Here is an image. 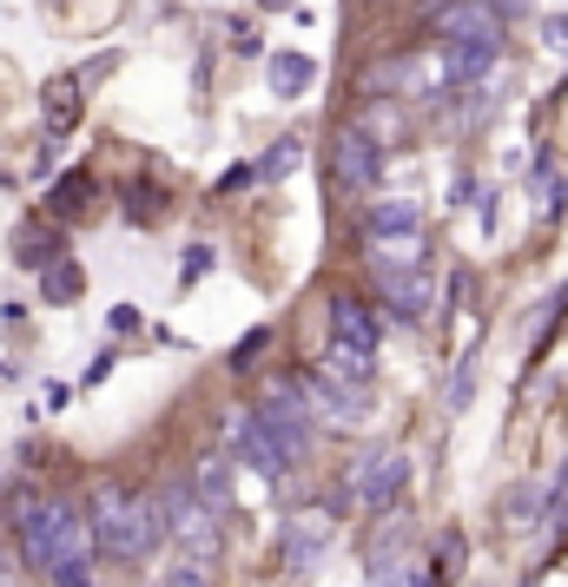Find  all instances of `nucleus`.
Here are the masks:
<instances>
[{
    "mask_svg": "<svg viewBox=\"0 0 568 587\" xmlns=\"http://www.w3.org/2000/svg\"><path fill=\"white\" fill-rule=\"evenodd\" d=\"M87 528L106 561H152V548L166 541V501H152L126 482H100L87 501Z\"/></svg>",
    "mask_w": 568,
    "mask_h": 587,
    "instance_id": "nucleus-1",
    "label": "nucleus"
},
{
    "mask_svg": "<svg viewBox=\"0 0 568 587\" xmlns=\"http://www.w3.org/2000/svg\"><path fill=\"white\" fill-rule=\"evenodd\" d=\"M73 515H79V509H73L66 495H34L27 509L14 515V541H21V561H27L34 574L53 561V548H60V535H66Z\"/></svg>",
    "mask_w": 568,
    "mask_h": 587,
    "instance_id": "nucleus-2",
    "label": "nucleus"
},
{
    "mask_svg": "<svg viewBox=\"0 0 568 587\" xmlns=\"http://www.w3.org/2000/svg\"><path fill=\"white\" fill-rule=\"evenodd\" d=\"M166 535L186 548V561H218V509L199 495V488H173L166 495Z\"/></svg>",
    "mask_w": 568,
    "mask_h": 587,
    "instance_id": "nucleus-3",
    "label": "nucleus"
},
{
    "mask_svg": "<svg viewBox=\"0 0 568 587\" xmlns=\"http://www.w3.org/2000/svg\"><path fill=\"white\" fill-rule=\"evenodd\" d=\"M403 482H411V456L383 449V456H364V462L344 475V495L357 501L364 515H390V501L403 495Z\"/></svg>",
    "mask_w": 568,
    "mask_h": 587,
    "instance_id": "nucleus-4",
    "label": "nucleus"
},
{
    "mask_svg": "<svg viewBox=\"0 0 568 587\" xmlns=\"http://www.w3.org/2000/svg\"><path fill=\"white\" fill-rule=\"evenodd\" d=\"M252 416L265 423V436L285 449V462H298V456L311 449V409H304L298 383H272V390H265V403H258Z\"/></svg>",
    "mask_w": 568,
    "mask_h": 587,
    "instance_id": "nucleus-5",
    "label": "nucleus"
},
{
    "mask_svg": "<svg viewBox=\"0 0 568 587\" xmlns=\"http://www.w3.org/2000/svg\"><path fill=\"white\" fill-rule=\"evenodd\" d=\"M298 396H304V409H324L338 430H357L364 409H370V403H364V383H351V377H338V370H324V363L298 377Z\"/></svg>",
    "mask_w": 568,
    "mask_h": 587,
    "instance_id": "nucleus-6",
    "label": "nucleus"
},
{
    "mask_svg": "<svg viewBox=\"0 0 568 587\" xmlns=\"http://www.w3.org/2000/svg\"><path fill=\"white\" fill-rule=\"evenodd\" d=\"M331 173H338L344 192H370V186H377L383 145H377L370 126H338V132H331Z\"/></svg>",
    "mask_w": 568,
    "mask_h": 587,
    "instance_id": "nucleus-7",
    "label": "nucleus"
},
{
    "mask_svg": "<svg viewBox=\"0 0 568 587\" xmlns=\"http://www.w3.org/2000/svg\"><path fill=\"white\" fill-rule=\"evenodd\" d=\"M60 251H66V225H53L47 212H34V218L14 225V265L21 271H47Z\"/></svg>",
    "mask_w": 568,
    "mask_h": 587,
    "instance_id": "nucleus-8",
    "label": "nucleus"
},
{
    "mask_svg": "<svg viewBox=\"0 0 568 587\" xmlns=\"http://www.w3.org/2000/svg\"><path fill=\"white\" fill-rule=\"evenodd\" d=\"M231 443H238V462H245V469H258L265 482H278V475L291 469V462H285V449L265 436V423H258L252 409H238V416H231Z\"/></svg>",
    "mask_w": 568,
    "mask_h": 587,
    "instance_id": "nucleus-9",
    "label": "nucleus"
},
{
    "mask_svg": "<svg viewBox=\"0 0 568 587\" xmlns=\"http://www.w3.org/2000/svg\"><path fill=\"white\" fill-rule=\"evenodd\" d=\"M40 119H47V132H53V139H66L79 119H87V87H79L73 73L47 79V93H40Z\"/></svg>",
    "mask_w": 568,
    "mask_h": 587,
    "instance_id": "nucleus-10",
    "label": "nucleus"
},
{
    "mask_svg": "<svg viewBox=\"0 0 568 587\" xmlns=\"http://www.w3.org/2000/svg\"><path fill=\"white\" fill-rule=\"evenodd\" d=\"M265 87H272L278 100H304V93L317 87V60H311V53H298V47L265 53Z\"/></svg>",
    "mask_w": 568,
    "mask_h": 587,
    "instance_id": "nucleus-11",
    "label": "nucleus"
},
{
    "mask_svg": "<svg viewBox=\"0 0 568 587\" xmlns=\"http://www.w3.org/2000/svg\"><path fill=\"white\" fill-rule=\"evenodd\" d=\"M331 344H344L357 357H377V317L357 297H331Z\"/></svg>",
    "mask_w": 568,
    "mask_h": 587,
    "instance_id": "nucleus-12",
    "label": "nucleus"
},
{
    "mask_svg": "<svg viewBox=\"0 0 568 587\" xmlns=\"http://www.w3.org/2000/svg\"><path fill=\"white\" fill-rule=\"evenodd\" d=\"M377 291H383V304L396 310V317H424L430 310V284L417 278V271H396V265H377Z\"/></svg>",
    "mask_w": 568,
    "mask_h": 587,
    "instance_id": "nucleus-13",
    "label": "nucleus"
},
{
    "mask_svg": "<svg viewBox=\"0 0 568 587\" xmlns=\"http://www.w3.org/2000/svg\"><path fill=\"white\" fill-rule=\"evenodd\" d=\"M417 231H424L417 199H377V205L364 212V238H377V244H390V238H417Z\"/></svg>",
    "mask_w": 568,
    "mask_h": 587,
    "instance_id": "nucleus-14",
    "label": "nucleus"
},
{
    "mask_svg": "<svg viewBox=\"0 0 568 587\" xmlns=\"http://www.w3.org/2000/svg\"><path fill=\"white\" fill-rule=\"evenodd\" d=\"M34 278H40V304H53V310H73L79 297H87V271H79L73 251H60V258L47 271H34Z\"/></svg>",
    "mask_w": 568,
    "mask_h": 587,
    "instance_id": "nucleus-15",
    "label": "nucleus"
},
{
    "mask_svg": "<svg viewBox=\"0 0 568 587\" xmlns=\"http://www.w3.org/2000/svg\"><path fill=\"white\" fill-rule=\"evenodd\" d=\"M324 541H331V522H324V515H291V528H285V567L317 561Z\"/></svg>",
    "mask_w": 568,
    "mask_h": 587,
    "instance_id": "nucleus-16",
    "label": "nucleus"
},
{
    "mask_svg": "<svg viewBox=\"0 0 568 587\" xmlns=\"http://www.w3.org/2000/svg\"><path fill=\"white\" fill-rule=\"evenodd\" d=\"M87 199H93V173H60V179L47 186V218L66 225V218L87 212Z\"/></svg>",
    "mask_w": 568,
    "mask_h": 587,
    "instance_id": "nucleus-17",
    "label": "nucleus"
},
{
    "mask_svg": "<svg viewBox=\"0 0 568 587\" xmlns=\"http://www.w3.org/2000/svg\"><path fill=\"white\" fill-rule=\"evenodd\" d=\"M192 488L212 501V509L225 515L231 509V456H199V475H192Z\"/></svg>",
    "mask_w": 568,
    "mask_h": 587,
    "instance_id": "nucleus-18",
    "label": "nucleus"
},
{
    "mask_svg": "<svg viewBox=\"0 0 568 587\" xmlns=\"http://www.w3.org/2000/svg\"><path fill=\"white\" fill-rule=\"evenodd\" d=\"M298 165H304V139H298V132H285V139H278L258 165H252V173H258V186H278V179H291V173H298Z\"/></svg>",
    "mask_w": 568,
    "mask_h": 587,
    "instance_id": "nucleus-19",
    "label": "nucleus"
},
{
    "mask_svg": "<svg viewBox=\"0 0 568 587\" xmlns=\"http://www.w3.org/2000/svg\"><path fill=\"white\" fill-rule=\"evenodd\" d=\"M218 27H225V40H231V53H245V60H258V53H265V34H258V27H252L245 14H225Z\"/></svg>",
    "mask_w": 568,
    "mask_h": 587,
    "instance_id": "nucleus-20",
    "label": "nucleus"
},
{
    "mask_svg": "<svg viewBox=\"0 0 568 587\" xmlns=\"http://www.w3.org/2000/svg\"><path fill=\"white\" fill-rule=\"evenodd\" d=\"M272 350V323H258V330H245L238 337V350H231V370H258V357Z\"/></svg>",
    "mask_w": 568,
    "mask_h": 587,
    "instance_id": "nucleus-21",
    "label": "nucleus"
},
{
    "mask_svg": "<svg viewBox=\"0 0 568 587\" xmlns=\"http://www.w3.org/2000/svg\"><path fill=\"white\" fill-rule=\"evenodd\" d=\"M159 212H166V192H159V186H132V192H126V218H132V225H152Z\"/></svg>",
    "mask_w": 568,
    "mask_h": 587,
    "instance_id": "nucleus-22",
    "label": "nucleus"
},
{
    "mask_svg": "<svg viewBox=\"0 0 568 587\" xmlns=\"http://www.w3.org/2000/svg\"><path fill=\"white\" fill-rule=\"evenodd\" d=\"M469 396H476V363L463 357V363H456V377H450V396H443V409H450V416H463V409H469Z\"/></svg>",
    "mask_w": 568,
    "mask_h": 587,
    "instance_id": "nucleus-23",
    "label": "nucleus"
},
{
    "mask_svg": "<svg viewBox=\"0 0 568 587\" xmlns=\"http://www.w3.org/2000/svg\"><path fill=\"white\" fill-rule=\"evenodd\" d=\"M535 509H542V488H516V495H509V522H516V528H535V522H542Z\"/></svg>",
    "mask_w": 568,
    "mask_h": 587,
    "instance_id": "nucleus-24",
    "label": "nucleus"
},
{
    "mask_svg": "<svg viewBox=\"0 0 568 587\" xmlns=\"http://www.w3.org/2000/svg\"><path fill=\"white\" fill-rule=\"evenodd\" d=\"M542 47L568 53V14H542Z\"/></svg>",
    "mask_w": 568,
    "mask_h": 587,
    "instance_id": "nucleus-25",
    "label": "nucleus"
},
{
    "mask_svg": "<svg viewBox=\"0 0 568 587\" xmlns=\"http://www.w3.org/2000/svg\"><path fill=\"white\" fill-rule=\"evenodd\" d=\"M199 271H212V244H186V265H179V278L192 284Z\"/></svg>",
    "mask_w": 568,
    "mask_h": 587,
    "instance_id": "nucleus-26",
    "label": "nucleus"
},
{
    "mask_svg": "<svg viewBox=\"0 0 568 587\" xmlns=\"http://www.w3.org/2000/svg\"><path fill=\"white\" fill-rule=\"evenodd\" d=\"M113 66H119V53H100V60H87V66H79L73 79H79V87H93V79H106Z\"/></svg>",
    "mask_w": 568,
    "mask_h": 587,
    "instance_id": "nucleus-27",
    "label": "nucleus"
},
{
    "mask_svg": "<svg viewBox=\"0 0 568 587\" xmlns=\"http://www.w3.org/2000/svg\"><path fill=\"white\" fill-rule=\"evenodd\" d=\"M252 179H258V173H252V165H231V173L218 179V192H238V186H252Z\"/></svg>",
    "mask_w": 568,
    "mask_h": 587,
    "instance_id": "nucleus-28",
    "label": "nucleus"
},
{
    "mask_svg": "<svg viewBox=\"0 0 568 587\" xmlns=\"http://www.w3.org/2000/svg\"><path fill=\"white\" fill-rule=\"evenodd\" d=\"M490 14H496V21H503V27H509V21H516V14H529V0H490Z\"/></svg>",
    "mask_w": 568,
    "mask_h": 587,
    "instance_id": "nucleus-29",
    "label": "nucleus"
},
{
    "mask_svg": "<svg viewBox=\"0 0 568 587\" xmlns=\"http://www.w3.org/2000/svg\"><path fill=\"white\" fill-rule=\"evenodd\" d=\"M106 377H113V350H100V357L87 363V383H106Z\"/></svg>",
    "mask_w": 568,
    "mask_h": 587,
    "instance_id": "nucleus-30",
    "label": "nucleus"
},
{
    "mask_svg": "<svg viewBox=\"0 0 568 587\" xmlns=\"http://www.w3.org/2000/svg\"><path fill=\"white\" fill-rule=\"evenodd\" d=\"M252 8H258V14H291L298 0H252Z\"/></svg>",
    "mask_w": 568,
    "mask_h": 587,
    "instance_id": "nucleus-31",
    "label": "nucleus"
}]
</instances>
